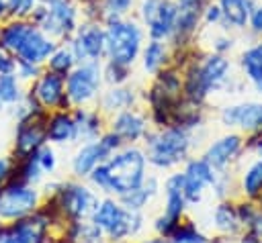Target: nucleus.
Instances as JSON below:
<instances>
[{"label":"nucleus","mask_w":262,"mask_h":243,"mask_svg":"<svg viewBox=\"0 0 262 243\" xmlns=\"http://www.w3.org/2000/svg\"><path fill=\"white\" fill-rule=\"evenodd\" d=\"M33 27H35V22L31 18H12V16H8L6 20H2L0 22V49L14 55L18 51V47L25 43V39L31 33Z\"/></svg>","instance_id":"4be33fe9"},{"label":"nucleus","mask_w":262,"mask_h":243,"mask_svg":"<svg viewBox=\"0 0 262 243\" xmlns=\"http://www.w3.org/2000/svg\"><path fill=\"white\" fill-rule=\"evenodd\" d=\"M201 25H203V27H209V29H213V27H219V29H221V25H223V14H221V8H219L217 0H209V2H207V6H205L203 12H201Z\"/></svg>","instance_id":"4c0bfd02"},{"label":"nucleus","mask_w":262,"mask_h":243,"mask_svg":"<svg viewBox=\"0 0 262 243\" xmlns=\"http://www.w3.org/2000/svg\"><path fill=\"white\" fill-rule=\"evenodd\" d=\"M104 80H102V61H84L78 63L68 76H66V94L72 104L76 106H88L94 100H98L102 92Z\"/></svg>","instance_id":"0eeeda50"},{"label":"nucleus","mask_w":262,"mask_h":243,"mask_svg":"<svg viewBox=\"0 0 262 243\" xmlns=\"http://www.w3.org/2000/svg\"><path fill=\"white\" fill-rule=\"evenodd\" d=\"M242 186H244V192L250 194V196H256L262 190V159L260 161H254L246 169L244 180H242Z\"/></svg>","instance_id":"72a5a7b5"},{"label":"nucleus","mask_w":262,"mask_h":243,"mask_svg":"<svg viewBox=\"0 0 262 243\" xmlns=\"http://www.w3.org/2000/svg\"><path fill=\"white\" fill-rule=\"evenodd\" d=\"M254 88H256V92H258V94H262V80H260V82H256V84H254Z\"/></svg>","instance_id":"09e8293b"},{"label":"nucleus","mask_w":262,"mask_h":243,"mask_svg":"<svg viewBox=\"0 0 262 243\" xmlns=\"http://www.w3.org/2000/svg\"><path fill=\"white\" fill-rule=\"evenodd\" d=\"M45 141H47V133H45V125L41 123V116L16 125L14 149L18 155L27 157V155L35 153L41 145H45Z\"/></svg>","instance_id":"f3484780"},{"label":"nucleus","mask_w":262,"mask_h":243,"mask_svg":"<svg viewBox=\"0 0 262 243\" xmlns=\"http://www.w3.org/2000/svg\"><path fill=\"white\" fill-rule=\"evenodd\" d=\"M135 102H137V92L127 84L106 86L98 96L100 112H108V114H117L121 110H129V108L135 106Z\"/></svg>","instance_id":"6ab92c4d"},{"label":"nucleus","mask_w":262,"mask_h":243,"mask_svg":"<svg viewBox=\"0 0 262 243\" xmlns=\"http://www.w3.org/2000/svg\"><path fill=\"white\" fill-rule=\"evenodd\" d=\"M111 155H113V153L100 143V139L88 141V143H84V145L76 151V155H74V159H72V169H74L76 176H88L98 163L106 161Z\"/></svg>","instance_id":"412c9836"},{"label":"nucleus","mask_w":262,"mask_h":243,"mask_svg":"<svg viewBox=\"0 0 262 243\" xmlns=\"http://www.w3.org/2000/svg\"><path fill=\"white\" fill-rule=\"evenodd\" d=\"M8 174H10V161L6 157H0V184L8 178Z\"/></svg>","instance_id":"a18cd8bd"},{"label":"nucleus","mask_w":262,"mask_h":243,"mask_svg":"<svg viewBox=\"0 0 262 243\" xmlns=\"http://www.w3.org/2000/svg\"><path fill=\"white\" fill-rule=\"evenodd\" d=\"M31 92L35 94V98L39 100V104L45 110H66L72 108L68 94H66V78L51 71V69H43L41 76L31 84Z\"/></svg>","instance_id":"f8f14e48"},{"label":"nucleus","mask_w":262,"mask_h":243,"mask_svg":"<svg viewBox=\"0 0 262 243\" xmlns=\"http://www.w3.org/2000/svg\"><path fill=\"white\" fill-rule=\"evenodd\" d=\"M164 192H166V202H164V214L156 221V231L160 235H172L174 229L178 227V221L186 208V198H184V174H172L164 182Z\"/></svg>","instance_id":"9b49d317"},{"label":"nucleus","mask_w":262,"mask_h":243,"mask_svg":"<svg viewBox=\"0 0 262 243\" xmlns=\"http://www.w3.org/2000/svg\"><path fill=\"white\" fill-rule=\"evenodd\" d=\"M147 145V161L160 169H168L182 159H186L190 149V135L188 129L170 125L164 131L158 133H145L143 135Z\"/></svg>","instance_id":"20e7f679"},{"label":"nucleus","mask_w":262,"mask_h":243,"mask_svg":"<svg viewBox=\"0 0 262 243\" xmlns=\"http://www.w3.org/2000/svg\"><path fill=\"white\" fill-rule=\"evenodd\" d=\"M239 65L246 80H250L252 84L262 80V39L244 49V53L239 55Z\"/></svg>","instance_id":"bb28decb"},{"label":"nucleus","mask_w":262,"mask_h":243,"mask_svg":"<svg viewBox=\"0 0 262 243\" xmlns=\"http://www.w3.org/2000/svg\"><path fill=\"white\" fill-rule=\"evenodd\" d=\"M248 29L252 35L262 37V0H256L252 14H250V20H248Z\"/></svg>","instance_id":"37998d69"},{"label":"nucleus","mask_w":262,"mask_h":243,"mask_svg":"<svg viewBox=\"0 0 262 243\" xmlns=\"http://www.w3.org/2000/svg\"><path fill=\"white\" fill-rule=\"evenodd\" d=\"M45 133H47V141H51V143H70V141L78 139L74 114L66 112V110L51 114L49 120L45 123Z\"/></svg>","instance_id":"393cba45"},{"label":"nucleus","mask_w":262,"mask_h":243,"mask_svg":"<svg viewBox=\"0 0 262 243\" xmlns=\"http://www.w3.org/2000/svg\"><path fill=\"white\" fill-rule=\"evenodd\" d=\"M25 96L23 82L16 78V74L0 76V112L14 106Z\"/></svg>","instance_id":"cd10ccee"},{"label":"nucleus","mask_w":262,"mask_h":243,"mask_svg":"<svg viewBox=\"0 0 262 243\" xmlns=\"http://www.w3.org/2000/svg\"><path fill=\"white\" fill-rule=\"evenodd\" d=\"M106 172H108V182H111V194H125L129 190H135L143 184L145 180V165L147 157L141 149L137 147H125L111 155L106 161Z\"/></svg>","instance_id":"39448f33"},{"label":"nucleus","mask_w":262,"mask_h":243,"mask_svg":"<svg viewBox=\"0 0 262 243\" xmlns=\"http://www.w3.org/2000/svg\"><path fill=\"white\" fill-rule=\"evenodd\" d=\"M258 149H260V157H262V139H260V143H258Z\"/></svg>","instance_id":"3c124183"},{"label":"nucleus","mask_w":262,"mask_h":243,"mask_svg":"<svg viewBox=\"0 0 262 243\" xmlns=\"http://www.w3.org/2000/svg\"><path fill=\"white\" fill-rule=\"evenodd\" d=\"M39 192L27 182H12L0 190V218L16 221L35 212Z\"/></svg>","instance_id":"9d476101"},{"label":"nucleus","mask_w":262,"mask_h":243,"mask_svg":"<svg viewBox=\"0 0 262 243\" xmlns=\"http://www.w3.org/2000/svg\"><path fill=\"white\" fill-rule=\"evenodd\" d=\"M106 35V57L117 63L131 65L139 59L141 47L145 43V29L135 16H123L104 25Z\"/></svg>","instance_id":"f03ea898"},{"label":"nucleus","mask_w":262,"mask_h":243,"mask_svg":"<svg viewBox=\"0 0 262 243\" xmlns=\"http://www.w3.org/2000/svg\"><path fill=\"white\" fill-rule=\"evenodd\" d=\"M20 174H23V182H27V184H35V182L41 180V176L45 172H43V167H41V163H39V159H37L35 153H31V155L25 157V163H23Z\"/></svg>","instance_id":"c9c22d12"},{"label":"nucleus","mask_w":262,"mask_h":243,"mask_svg":"<svg viewBox=\"0 0 262 243\" xmlns=\"http://www.w3.org/2000/svg\"><path fill=\"white\" fill-rule=\"evenodd\" d=\"M29 18L55 41L68 43L82 22V12L76 0H51L39 2Z\"/></svg>","instance_id":"7ed1b4c3"},{"label":"nucleus","mask_w":262,"mask_h":243,"mask_svg":"<svg viewBox=\"0 0 262 243\" xmlns=\"http://www.w3.org/2000/svg\"><path fill=\"white\" fill-rule=\"evenodd\" d=\"M242 243H262V241H260V239H258L256 235H248V237H246V239H244Z\"/></svg>","instance_id":"de8ad7c7"},{"label":"nucleus","mask_w":262,"mask_h":243,"mask_svg":"<svg viewBox=\"0 0 262 243\" xmlns=\"http://www.w3.org/2000/svg\"><path fill=\"white\" fill-rule=\"evenodd\" d=\"M154 196L147 192V188L141 184L139 188H135V190H129V192H125V194H121L119 196V202L127 208V210H135V212H141L143 210V206L151 200Z\"/></svg>","instance_id":"473e14b6"},{"label":"nucleus","mask_w":262,"mask_h":243,"mask_svg":"<svg viewBox=\"0 0 262 243\" xmlns=\"http://www.w3.org/2000/svg\"><path fill=\"white\" fill-rule=\"evenodd\" d=\"M139 61H141V69L147 76H156L160 69L170 65V61H172L170 43L168 41H160V39H147L143 43V47H141Z\"/></svg>","instance_id":"a211bd4d"},{"label":"nucleus","mask_w":262,"mask_h":243,"mask_svg":"<svg viewBox=\"0 0 262 243\" xmlns=\"http://www.w3.org/2000/svg\"><path fill=\"white\" fill-rule=\"evenodd\" d=\"M8 18V10H6V2L4 0H0V22L2 20H6Z\"/></svg>","instance_id":"49530a36"},{"label":"nucleus","mask_w":262,"mask_h":243,"mask_svg":"<svg viewBox=\"0 0 262 243\" xmlns=\"http://www.w3.org/2000/svg\"><path fill=\"white\" fill-rule=\"evenodd\" d=\"M213 218H215L217 229L223 231V233H235L239 229V216H237V210L231 204H225V202L219 204L215 208Z\"/></svg>","instance_id":"2f4dec72"},{"label":"nucleus","mask_w":262,"mask_h":243,"mask_svg":"<svg viewBox=\"0 0 262 243\" xmlns=\"http://www.w3.org/2000/svg\"><path fill=\"white\" fill-rule=\"evenodd\" d=\"M0 243H33L14 223L8 227H0Z\"/></svg>","instance_id":"a19ab883"},{"label":"nucleus","mask_w":262,"mask_h":243,"mask_svg":"<svg viewBox=\"0 0 262 243\" xmlns=\"http://www.w3.org/2000/svg\"><path fill=\"white\" fill-rule=\"evenodd\" d=\"M147 243H164V239H149Z\"/></svg>","instance_id":"8fccbe9b"},{"label":"nucleus","mask_w":262,"mask_h":243,"mask_svg":"<svg viewBox=\"0 0 262 243\" xmlns=\"http://www.w3.org/2000/svg\"><path fill=\"white\" fill-rule=\"evenodd\" d=\"M76 2H84V0H76Z\"/></svg>","instance_id":"603ef678"},{"label":"nucleus","mask_w":262,"mask_h":243,"mask_svg":"<svg viewBox=\"0 0 262 243\" xmlns=\"http://www.w3.org/2000/svg\"><path fill=\"white\" fill-rule=\"evenodd\" d=\"M78 63L84 61H104L106 57V35L104 25L98 20H82L76 33L68 41Z\"/></svg>","instance_id":"1a4fd4ad"},{"label":"nucleus","mask_w":262,"mask_h":243,"mask_svg":"<svg viewBox=\"0 0 262 243\" xmlns=\"http://www.w3.org/2000/svg\"><path fill=\"white\" fill-rule=\"evenodd\" d=\"M233 45H235V39L223 29V33H217V35H213V39H211V51L213 53H221V55H227L231 49H233Z\"/></svg>","instance_id":"ea45409f"},{"label":"nucleus","mask_w":262,"mask_h":243,"mask_svg":"<svg viewBox=\"0 0 262 243\" xmlns=\"http://www.w3.org/2000/svg\"><path fill=\"white\" fill-rule=\"evenodd\" d=\"M221 14H223V25L221 29L225 31H244L248 29V20L252 14V8L256 0H217Z\"/></svg>","instance_id":"5701e85b"},{"label":"nucleus","mask_w":262,"mask_h":243,"mask_svg":"<svg viewBox=\"0 0 262 243\" xmlns=\"http://www.w3.org/2000/svg\"><path fill=\"white\" fill-rule=\"evenodd\" d=\"M92 223H96L111 241H123L129 235H137L143 227L141 212L127 210L119 200L104 198L92 212Z\"/></svg>","instance_id":"423d86ee"},{"label":"nucleus","mask_w":262,"mask_h":243,"mask_svg":"<svg viewBox=\"0 0 262 243\" xmlns=\"http://www.w3.org/2000/svg\"><path fill=\"white\" fill-rule=\"evenodd\" d=\"M178 16V6L174 0H137L135 18L145 29L147 39L168 41Z\"/></svg>","instance_id":"6e6552de"},{"label":"nucleus","mask_w":262,"mask_h":243,"mask_svg":"<svg viewBox=\"0 0 262 243\" xmlns=\"http://www.w3.org/2000/svg\"><path fill=\"white\" fill-rule=\"evenodd\" d=\"M184 174V198L188 204H194L201 200L207 186H213L217 180V169L203 157V159H190L186 163Z\"/></svg>","instance_id":"4468645a"},{"label":"nucleus","mask_w":262,"mask_h":243,"mask_svg":"<svg viewBox=\"0 0 262 243\" xmlns=\"http://www.w3.org/2000/svg\"><path fill=\"white\" fill-rule=\"evenodd\" d=\"M35 155H37V159H39L43 172H53V169H55L57 159H55V151H53L49 145H41V147L35 151Z\"/></svg>","instance_id":"79ce46f5"},{"label":"nucleus","mask_w":262,"mask_h":243,"mask_svg":"<svg viewBox=\"0 0 262 243\" xmlns=\"http://www.w3.org/2000/svg\"><path fill=\"white\" fill-rule=\"evenodd\" d=\"M242 149V137L239 135H225L219 137L217 141H213L209 145V149L205 151V159L215 167V169H223Z\"/></svg>","instance_id":"b1692460"},{"label":"nucleus","mask_w":262,"mask_h":243,"mask_svg":"<svg viewBox=\"0 0 262 243\" xmlns=\"http://www.w3.org/2000/svg\"><path fill=\"white\" fill-rule=\"evenodd\" d=\"M74 120H76V131H78V139L84 141H94L100 137V112L86 108V106H76L74 108Z\"/></svg>","instance_id":"a878e982"},{"label":"nucleus","mask_w":262,"mask_h":243,"mask_svg":"<svg viewBox=\"0 0 262 243\" xmlns=\"http://www.w3.org/2000/svg\"><path fill=\"white\" fill-rule=\"evenodd\" d=\"M45 67L43 65H35V63H29V61H18L16 59V78L20 80V82H35L39 76H41V71H43Z\"/></svg>","instance_id":"58836bf2"},{"label":"nucleus","mask_w":262,"mask_h":243,"mask_svg":"<svg viewBox=\"0 0 262 243\" xmlns=\"http://www.w3.org/2000/svg\"><path fill=\"white\" fill-rule=\"evenodd\" d=\"M129 78H131V65L117 63V61H111V59H104L102 61V80H104V86L127 84Z\"/></svg>","instance_id":"7c9ffc66"},{"label":"nucleus","mask_w":262,"mask_h":243,"mask_svg":"<svg viewBox=\"0 0 262 243\" xmlns=\"http://www.w3.org/2000/svg\"><path fill=\"white\" fill-rule=\"evenodd\" d=\"M76 65H78V61H76V57H74V53H72V49H70L68 43H59L57 49L51 53V57H49L47 63H45L47 69H51V71H55V74H59V76H63V78H66Z\"/></svg>","instance_id":"c85d7f7f"},{"label":"nucleus","mask_w":262,"mask_h":243,"mask_svg":"<svg viewBox=\"0 0 262 243\" xmlns=\"http://www.w3.org/2000/svg\"><path fill=\"white\" fill-rule=\"evenodd\" d=\"M221 123L225 127H239L242 131H262V102L231 104L221 110Z\"/></svg>","instance_id":"dca6fc26"},{"label":"nucleus","mask_w":262,"mask_h":243,"mask_svg":"<svg viewBox=\"0 0 262 243\" xmlns=\"http://www.w3.org/2000/svg\"><path fill=\"white\" fill-rule=\"evenodd\" d=\"M59 41H55L53 37H49L47 33H43L37 25L31 29V33L27 35L25 43L18 47V51L14 53V57L18 61H29L35 65H43L47 63V59L51 57V53L57 49Z\"/></svg>","instance_id":"2eb2a0df"},{"label":"nucleus","mask_w":262,"mask_h":243,"mask_svg":"<svg viewBox=\"0 0 262 243\" xmlns=\"http://www.w3.org/2000/svg\"><path fill=\"white\" fill-rule=\"evenodd\" d=\"M176 6L180 10H194V12H203V8L207 6L209 0H174Z\"/></svg>","instance_id":"c03bdc74"},{"label":"nucleus","mask_w":262,"mask_h":243,"mask_svg":"<svg viewBox=\"0 0 262 243\" xmlns=\"http://www.w3.org/2000/svg\"><path fill=\"white\" fill-rule=\"evenodd\" d=\"M231 80V61L221 53H207L201 59H190L184 65L182 96L186 102L199 106L209 94L223 90Z\"/></svg>","instance_id":"f257e3e1"},{"label":"nucleus","mask_w":262,"mask_h":243,"mask_svg":"<svg viewBox=\"0 0 262 243\" xmlns=\"http://www.w3.org/2000/svg\"><path fill=\"white\" fill-rule=\"evenodd\" d=\"M4 2H6L8 16L12 18H29L35 6L39 4V0H4Z\"/></svg>","instance_id":"f704fd0d"},{"label":"nucleus","mask_w":262,"mask_h":243,"mask_svg":"<svg viewBox=\"0 0 262 243\" xmlns=\"http://www.w3.org/2000/svg\"><path fill=\"white\" fill-rule=\"evenodd\" d=\"M98 202H100L98 196L88 186H82V184H66L59 190V206L74 221L92 216Z\"/></svg>","instance_id":"ddd939ff"},{"label":"nucleus","mask_w":262,"mask_h":243,"mask_svg":"<svg viewBox=\"0 0 262 243\" xmlns=\"http://www.w3.org/2000/svg\"><path fill=\"white\" fill-rule=\"evenodd\" d=\"M170 243H207V237L194 227H176L170 235Z\"/></svg>","instance_id":"e433bc0d"},{"label":"nucleus","mask_w":262,"mask_h":243,"mask_svg":"<svg viewBox=\"0 0 262 243\" xmlns=\"http://www.w3.org/2000/svg\"><path fill=\"white\" fill-rule=\"evenodd\" d=\"M111 131H115L123 141L133 143L137 139H141L147 133V120L143 114L135 112L133 108L129 110H121L113 116L111 120Z\"/></svg>","instance_id":"aec40b11"},{"label":"nucleus","mask_w":262,"mask_h":243,"mask_svg":"<svg viewBox=\"0 0 262 243\" xmlns=\"http://www.w3.org/2000/svg\"><path fill=\"white\" fill-rule=\"evenodd\" d=\"M135 4L137 0H102V25L123 16H131Z\"/></svg>","instance_id":"c756f323"}]
</instances>
